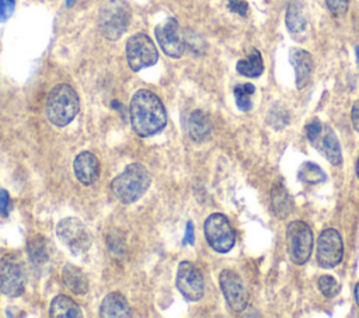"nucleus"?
Returning <instances> with one entry per match:
<instances>
[{"instance_id": "1", "label": "nucleus", "mask_w": 359, "mask_h": 318, "mask_svg": "<svg viewBox=\"0 0 359 318\" xmlns=\"http://www.w3.org/2000/svg\"><path fill=\"white\" fill-rule=\"evenodd\" d=\"M129 116L133 130L142 137L156 134L167 123V113L161 99L149 90H139L133 94Z\"/></svg>"}, {"instance_id": "2", "label": "nucleus", "mask_w": 359, "mask_h": 318, "mask_svg": "<svg viewBox=\"0 0 359 318\" xmlns=\"http://www.w3.org/2000/svg\"><path fill=\"white\" fill-rule=\"evenodd\" d=\"M150 184L151 175L147 168L139 163H132L114 178L111 188L121 203L130 205L146 193Z\"/></svg>"}, {"instance_id": "3", "label": "nucleus", "mask_w": 359, "mask_h": 318, "mask_svg": "<svg viewBox=\"0 0 359 318\" xmlns=\"http://www.w3.org/2000/svg\"><path fill=\"white\" fill-rule=\"evenodd\" d=\"M80 109L79 95L69 84H57L48 94L46 116L57 127L69 125Z\"/></svg>"}, {"instance_id": "4", "label": "nucleus", "mask_w": 359, "mask_h": 318, "mask_svg": "<svg viewBox=\"0 0 359 318\" xmlns=\"http://www.w3.org/2000/svg\"><path fill=\"white\" fill-rule=\"evenodd\" d=\"M130 22V7L125 0L105 1L98 14V29L109 41L119 39Z\"/></svg>"}, {"instance_id": "5", "label": "nucleus", "mask_w": 359, "mask_h": 318, "mask_svg": "<svg viewBox=\"0 0 359 318\" xmlns=\"http://www.w3.org/2000/svg\"><path fill=\"white\" fill-rule=\"evenodd\" d=\"M286 248L293 263L303 265L309 261L313 251V233L304 221L294 220L287 224Z\"/></svg>"}, {"instance_id": "6", "label": "nucleus", "mask_w": 359, "mask_h": 318, "mask_svg": "<svg viewBox=\"0 0 359 318\" xmlns=\"http://www.w3.org/2000/svg\"><path fill=\"white\" fill-rule=\"evenodd\" d=\"M56 234L62 244L74 255H84L91 245L88 230L77 217L62 219L56 226Z\"/></svg>"}, {"instance_id": "7", "label": "nucleus", "mask_w": 359, "mask_h": 318, "mask_svg": "<svg viewBox=\"0 0 359 318\" xmlns=\"http://www.w3.org/2000/svg\"><path fill=\"white\" fill-rule=\"evenodd\" d=\"M158 59L156 45L143 32L132 35L126 42V60L133 71H140L153 66Z\"/></svg>"}, {"instance_id": "8", "label": "nucleus", "mask_w": 359, "mask_h": 318, "mask_svg": "<svg viewBox=\"0 0 359 318\" xmlns=\"http://www.w3.org/2000/svg\"><path fill=\"white\" fill-rule=\"evenodd\" d=\"M205 237L208 244L216 252H229L236 242L234 230L224 214L213 213L205 220L203 226Z\"/></svg>"}, {"instance_id": "9", "label": "nucleus", "mask_w": 359, "mask_h": 318, "mask_svg": "<svg viewBox=\"0 0 359 318\" xmlns=\"http://www.w3.org/2000/svg\"><path fill=\"white\" fill-rule=\"evenodd\" d=\"M27 275L24 263L14 255L0 259V291L8 297H18L24 293Z\"/></svg>"}, {"instance_id": "10", "label": "nucleus", "mask_w": 359, "mask_h": 318, "mask_svg": "<svg viewBox=\"0 0 359 318\" xmlns=\"http://www.w3.org/2000/svg\"><path fill=\"white\" fill-rule=\"evenodd\" d=\"M154 35L160 48L167 56L172 59L182 56L185 50V39L175 18H167L164 22L156 25Z\"/></svg>"}, {"instance_id": "11", "label": "nucleus", "mask_w": 359, "mask_h": 318, "mask_svg": "<svg viewBox=\"0 0 359 318\" xmlns=\"http://www.w3.org/2000/svg\"><path fill=\"white\" fill-rule=\"evenodd\" d=\"M177 289L188 301H198L203 296L205 283L201 270L189 261H182L177 270Z\"/></svg>"}, {"instance_id": "12", "label": "nucleus", "mask_w": 359, "mask_h": 318, "mask_svg": "<svg viewBox=\"0 0 359 318\" xmlns=\"http://www.w3.org/2000/svg\"><path fill=\"white\" fill-rule=\"evenodd\" d=\"M219 283L230 310L234 312L244 311L248 303V293L241 277L234 270L224 269L219 275Z\"/></svg>"}, {"instance_id": "13", "label": "nucleus", "mask_w": 359, "mask_h": 318, "mask_svg": "<svg viewBox=\"0 0 359 318\" xmlns=\"http://www.w3.org/2000/svg\"><path fill=\"white\" fill-rule=\"evenodd\" d=\"M317 262L321 268L337 266L344 256V244L339 233L334 228L324 230L317 241Z\"/></svg>"}, {"instance_id": "14", "label": "nucleus", "mask_w": 359, "mask_h": 318, "mask_svg": "<svg viewBox=\"0 0 359 318\" xmlns=\"http://www.w3.org/2000/svg\"><path fill=\"white\" fill-rule=\"evenodd\" d=\"M289 62L292 67L294 69V77H296V87L299 90L304 88L313 74L314 70V62L311 55L300 48H292L289 52Z\"/></svg>"}, {"instance_id": "15", "label": "nucleus", "mask_w": 359, "mask_h": 318, "mask_svg": "<svg viewBox=\"0 0 359 318\" xmlns=\"http://www.w3.org/2000/svg\"><path fill=\"white\" fill-rule=\"evenodd\" d=\"M73 171L80 184L93 185L100 177V161L93 153L83 151L74 158Z\"/></svg>"}, {"instance_id": "16", "label": "nucleus", "mask_w": 359, "mask_h": 318, "mask_svg": "<svg viewBox=\"0 0 359 318\" xmlns=\"http://www.w3.org/2000/svg\"><path fill=\"white\" fill-rule=\"evenodd\" d=\"M129 315H130V308L123 294L118 291H112L104 297L100 305L101 318H126Z\"/></svg>"}, {"instance_id": "17", "label": "nucleus", "mask_w": 359, "mask_h": 318, "mask_svg": "<svg viewBox=\"0 0 359 318\" xmlns=\"http://www.w3.org/2000/svg\"><path fill=\"white\" fill-rule=\"evenodd\" d=\"M187 129H188L189 137L194 141H196V143L205 141L210 136V132H212V122H210L209 115L201 109L194 111L188 118Z\"/></svg>"}, {"instance_id": "18", "label": "nucleus", "mask_w": 359, "mask_h": 318, "mask_svg": "<svg viewBox=\"0 0 359 318\" xmlns=\"http://www.w3.org/2000/svg\"><path fill=\"white\" fill-rule=\"evenodd\" d=\"M62 280L65 286L74 294H86L88 291V279L86 273L74 266V265H65L62 269Z\"/></svg>"}, {"instance_id": "19", "label": "nucleus", "mask_w": 359, "mask_h": 318, "mask_svg": "<svg viewBox=\"0 0 359 318\" xmlns=\"http://www.w3.org/2000/svg\"><path fill=\"white\" fill-rule=\"evenodd\" d=\"M49 315L52 318H80L83 317L80 305L67 296H56L49 305Z\"/></svg>"}, {"instance_id": "20", "label": "nucleus", "mask_w": 359, "mask_h": 318, "mask_svg": "<svg viewBox=\"0 0 359 318\" xmlns=\"http://www.w3.org/2000/svg\"><path fill=\"white\" fill-rule=\"evenodd\" d=\"M271 209L278 219H285L293 209V199L282 185H273L271 189Z\"/></svg>"}, {"instance_id": "21", "label": "nucleus", "mask_w": 359, "mask_h": 318, "mask_svg": "<svg viewBox=\"0 0 359 318\" xmlns=\"http://www.w3.org/2000/svg\"><path fill=\"white\" fill-rule=\"evenodd\" d=\"M236 70L244 77H259L264 71V60L258 49H252L245 59H240L236 64Z\"/></svg>"}, {"instance_id": "22", "label": "nucleus", "mask_w": 359, "mask_h": 318, "mask_svg": "<svg viewBox=\"0 0 359 318\" xmlns=\"http://www.w3.org/2000/svg\"><path fill=\"white\" fill-rule=\"evenodd\" d=\"M323 153L325 158L332 164V165H341L342 163V153H341V146L334 134V132L330 127H325V134L323 137Z\"/></svg>"}, {"instance_id": "23", "label": "nucleus", "mask_w": 359, "mask_h": 318, "mask_svg": "<svg viewBox=\"0 0 359 318\" xmlns=\"http://www.w3.org/2000/svg\"><path fill=\"white\" fill-rule=\"evenodd\" d=\"M46 240L41 235H36L34 238H31L27 244V251L29 255V259L34 263H43L48 261L49 258V252H48V245H46Z\"/></svg>"}, {"instance_id": "24", "label": "nucleus", "mask_w": 359, "mask_h": 318, "mask_svg": "<svg viewBox=\"0 0 359 318\" xmlns=\"http://www.w3.org/2000/svg\"><path fill=\"white\" fill-rule=\"evenodd\" d=\"M285 22H286L287 29L292 34H299V32L304 31V28H306V18H304L299 4H296V3L289 4V7L286 10Z\"/></svg>"}, {"instance_id": "25", "label": "nucleus", "mask_w": 359, "mask_h": 318, "mask_svg": "<svg viewBox=\"0 0 359 318\" xmlns=\"http://www.w3.org/2000/svg\"><path fill=\"white\" fill-rule=\"evenodd\" d=\"M255 92V87L250 83L240 84L234 87V98H236V105L240 111H250L252 108V94Z\"/></svg>"}, {"instance_id": "26", "label": "nucleus", "mask_w": 359, "mask_h": 318, "mask_svg": "<svg viewBox=\"0 0 359 318\" xmlns=\"http://www.w3.org/2000/svg\"><path fill=\"white\" fill-rule=\"evenodd\" d=\"M299 178L306 184H318L325 181L327 175L317 164L304 163L299 170Z\"/></svg>"}, {"instance_id": "27", "label": "nucleus", "mask_w": 359, "mask_h": 318, "mask_svg": "<svg viewBox=\"0 0 359 318\" xmlns=\"http://www.w3.org/2000/svg\"><path fill=\"white\" fill-rule=\"evenodd\" d=\"M317 284H318V289H320V291L323 293V296H325V297H328V298L335 297V296L338 294V291H339V284H338V282H337L332 276H330V275L320 276Z\"/></svg>"}, {"instance_id": "28", "label": "nucleus", "mask_w": 359, "mask_h": 318, "mask_svg": "<svg viewBox=\"0 0 359 318\" xmlns=\"http://www.w3.org/2000/svg\"><path fill=\"white\" fill-rule=\"evenodd\" d=\"M321 132H323V125L318 119H311V122H309L306 126H304V133L307 136V139L316 144L317 140L320 139L321 136Z\"/></svg>"}, {"instance_id": "29", "label": "nucleus", "mask_w": 359, "mask_h": 318, "mask_svg": "<svg viewBox=\"0 0 359 318\" xmlns=\"http://www.w3.org/2000/svg\"><path fill=\"white\" fill-rule=\"evenodd\" d=\"M325 4L328 7V10L331 11V14L335 17L345 15L348 11V7H349L348 0H325Z\"/></svg>"}, {"instance_id": "30", "label": "nucleus", "mask_w": 359, "mask_h": 318, "mask_svg": "<svg viewBox=\"0 0 359 318\" xmlns=\"http://www.w3.org/2000/svg\"><path fill=\"white\" fill-rule=\"evenodd\" d=\"M227 7L230 11H233L241 17H245L247 11H248V4L243 0H229Z\"/></svg>"}, {"instance_id": "31", "label": "nucleus", "mask_w": 359, "mask_h": 318, "mask_svg": "<svg viewBox=\"0 0 359 318\" xmlns=\"http://www.w3.org/2000/svg\"><path fill=\"white\" fill-rule=\"evenodd\" d=\"M15 3L8 1V0H0V22L7 21V18L11 15L14 10Z\"/></svg>"}, {"instance_id": "32", "label": "nucleus", "mask_w": 359, "mask_h": 318, "mask_svg": "<svg viewBox=\"0 0 359 318\" xmlns=\"http://www.w3.org/2000/svg\"><path fill=\"white\" fill-rule=\"evenodd\" d=\"M351 119H352V126L353 129L359 133V99H356L352 105L351 111Z\"/></svg>"}, {"instance_id": "33", "label": "nucleus", "mask_w": 359, "mask_h": 318, "mask_svg": "<svg viewBox=\"0 0 359 318\" xmlns=\"http://www.w3.org/2000/svg\"><path fill=\"white\" fill-rule=\"evenodd\" d=\"M8 207V192L0 188V214L6 216Z\"/></svg>"}, {"instance_id": "34", "label": "nucleus", "mask_w": 359, "mask_h": 318, "mask_svg": "<svg viewBox=\"0 0 359 318\" xmlns=\"http://www.w3.org/2000/svg\"><path fill=\"white\" fill-rule=\"evenodd\" d=\"M195 237H194V224L192 221L187 223V228H185V237L182 240L184 244H194Z\"/></svg>"}, {"instance_id": "35", "label": "nucleus", "mask_w": 359, "mask_h": 318, "mask_svg": "<svg viewBox=\"0 0 359 318\" xmlns=\"http://www.w3.org/2000/svg\"><path fill=\"white\" fill-rule=\"evenodd\" d=\"M355 300H356V304L359 305V282L355 286Z\"/></svg>"}, {"instance_id": "36", "label": "nucleus", "mask_w": 359, "mask_h": 318, "mask_svg": "<svg viewBox=\"0 0 359 318\" xmlns=\"http://www.w3.org/2000/svg\"><path fill=\"white\" fill-rule=\"evenodd\" d=\"M74 3H76V0H66V6L67 7H72Z\"/></svg>"}, {"instance_id": "37", "label": "nucleus", "mask_w": 359, "mask_h": 318, "mask_svg": "<svg viewBox=\"0 0 359 318\" xmlns=\"http://www.w3.org/2000/svg\"><path fill=\"white\" fill-rule=\"evenodd\" d=\"M356 60H358V66H359V46H356Z\"/></svg>"}, {"instance_id": "38", "label": "nucleus", "mask_w": 359, "mask_h": 318, "mask_svg": "<svg viewBox=\"0 0 359 318\" xmlns=\"http://www.w3.org/2000/svg\"><path fill=\"white\" fill-rule=\"evenodd\" d=\"M356 174H358V177H359V158H358V161H356Z\"/></svg>"}, {"instance_id": "39", "label": "nucleus", "mask_w": 359, "mask_h": 318, "mask_svg": "<svg viewBox=\"0 0 359 318\" xmlns=\"http://www.w3.org/2000/svg\"><path fill=\"white\" fill-rule=\"evenodd\" d=\"M8 1H13V3H15V0H8Z\"/></svg>"}]
</instances>
